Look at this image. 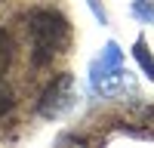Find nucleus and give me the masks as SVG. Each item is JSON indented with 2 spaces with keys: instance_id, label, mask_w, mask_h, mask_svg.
<instances>
[{
  "instance_id": "obj_1",
  "label": "nucleus",
  "mask_w": 154,
  "mask_h": 148,
  "mask_svg": "<svg viewBox=\"0 0 154 148\" xmlns=\"http://www.w3.org/2000/svg\"><path fill=\"white\" fill-rule=\"evenodd\" d=\"M25 34H28V59L34 68H49L59 56L71 46V25L59 9H31L25 16Z\"/></svg>"
},
{
  "instance_id": "obj_2",
  "label": "nucleus",
  "mask_w": 154,
  "mask_h": 148,
  "mask_svg": "<svg viewBox=\"0 0 154 148\" xmlns=\"http://www.w3.org/2000/svg\"><path fill=\"white\" fill-rule=\"evenodd\" d=\"M126 80V71H123V56L117 43H108L105 53H102V59L93 65V90L102 93V96H111L117 93L120 86Z\"/></svg>"
},
{
  "instance_id": "obj_3",
  "label": "nucleus",
  "mask_w": 154,
  "mask_h": 148,
  "mask_svg": "<svg viewBox=\"0 0 154 148\" xmlns=\"http://www.w3.org/2000/svg\"><path fill=\"white\" fill-rule=\"evenodd\" d=\"M74 77L68 71H62L59 77H53L46 83V90L37 99V114L40 117H62L65 111L74 105Z\"/></svg>"
},
{
  "instance_id": "obj_4",
  "label": "nucleus",
  "mask_w": 154,
  "mask_h": 148,
  "mask_svg": "<svg viewBox=\"0 0 154 148\" xmlns=\"http://www.w3.org/2000/svg\"><path fill=\"white\" fill-rule=\"evenodd\" d=\"M16 53H19V46H16V37H12V34L3 28V25H0V77H6V74L12 71Z\"/></svg>"
},
{
  "instance_id": "obj_5",
  "label": "nucleus",
  "mask_w": 154,
  "mask_h": 148,
  "mask_svg": "<svg viewBox=\"0 0 154 148\" xmlns=\"http://www.w3.org/2000/svg\"><path fill=\"white\" fill-rule=\"evenodd\" d=\"M16 90H12L9 83H3V77H0V120L3 117H9L12 111H16Z\"/></svg>"
},
{
  "instance_id": "obj_6",
  "label": "nucleus",
  "mask_w": 154,
  "mask_h": 148,
  "mask_svg": "<svg viewBox=\"0 0 154 148\" xmlns=\"http://www.w3.org/2000/svg\"><path fill=\"white\" fill-rule=\"evenodd\" d=\"M133 56L139 59V65L145 68V74H148V77H154V56L148 53V46H145V37H139V40H136V49H133Z\"/></svg>"
},
{
  "instance_id": "obj_7",
  "label": "nucleus",
  "mask_w": 154,
  "mask_h": 148,
  "mask_svg": "<svg viewBox=\"0 0 154 148\" xmlns=\"http://www.w3.org/2000/svg\"><path fill=\"white\" fill-rule=\"evenodd\" d=\"M133 16L148 22V25H154V6L148 3V0H133Z\"/></svg>"
},
{
  "instance_id": "obj_8",
  "label": "nucleus",
  "mask_w": 154,
  "mask_h": 148,
  "mask_svg": "<svg viewBox=\"0 0 154 148\" xmlns=\"http://www.w3.org/2000/svg\"><path fill=\"white\" fill-rule=\"evenodd\" d=\"M89 6H93V12H96V19H99L102 25H105V22H108V16H105V9H102V6H99V0H89Z\"/></svg>"
}]
</instances>
